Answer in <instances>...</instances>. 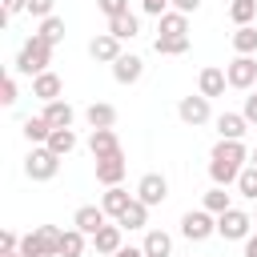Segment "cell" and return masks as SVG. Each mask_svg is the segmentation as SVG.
<instances>
[{
    "label": "cell",
    "instance_id": "13",
    "mask_svg": "<svg viewBox=\"0 0 257 257\" xmlns=\"http://www.w3.org/2000/svg\"><path fill=\"white\" fill-rule=\"evenodd\" d=\"M124 169H128V161H124V153H116V157H104V161H96V181L100 185H120V177H124Z\"/></svg>",
    "mask_w": 257,
    "mask_h": 257
},
{
    "label": "cell",
    "instance_id": "42",
    "mask_svg": "<svg viewBox=\"0 0 257 257\" xmlns=\"http://www.w3.org/2000/svg\"><path fill=\"white\" fill-rule=\"evenodd\" d=\"M24 8H28V0H4V16H16Z\"/></svg>",
    "mask_w": 257,
    "mask_h": 257
},
{
    "label": "cell",
    "instance_id": "9",
    "mask_svg": "<svg viewBox=\"0 0 257 257\" xmlns=\"http://www.w3.org/2000/svg\"><path fill=\"white\" fill-rule=\"evenodd\" d=\"M104 217H108V213H104L100 205H80V209H76V217H72V229H80L84 237H96V233L108 225Z\"/></svg>",
    "mask_w": 257,
    "mask_h": 257
},
{
    "label": "cell",
    "instance_id": "16",
    "mask_svg": "<svg viewBox=\"0 0 257 257\" xmlns=\"http://www.w3.org/2000/svg\"><path fill=\"white\" fill-rule=\"evenodd\" d=\"M40 116H44L52 128H72V116H76V112H72V104H68V100H48Z\"/></svg>",
    "mask_w": 257,
    "mask_h": 257
},
{
    "label": "cell",
    "instance_id": "3",
    "mask_svg": "<svg viewBox=\"0 0 257 257\" xmlns=\"http://www.w3.org/2000/svg\"><path fill=\"white\" fill-rule=\"evenodd\" d=\"M24 173H28V181H52L60 173V157L48 145H36L28 153V161H24Z\"/></svg>",
    "mask_w": 257,
    "mask_h": 257
},
{
    "label": "cell",
    "instance_id": "25",
    "mask_svg": "<svg viewBox=\"0 0 257 257\" xmlns=\"http://www.w3.org/2000/svg\"><path fill=\"white\" fill-rule=\"evenodd\" d=\"M108 32L116 36V40H133L137 32H141V20L128 12V16H116V20H108Z\"/></svg>",
    "mask_w": 257,
    "mask_h": 257
},
{
    "label": "cell",
    "instance_id": "10",
    "mask_svg": "<svg viewBox=\"0 0 257 257\" xmlns=\"http://www.w3.org/2000/svg\"><path fill=\"white\" fill-rule=\"evenodd\" d=\"M88 56H92V60H104V64H116L124 52H120V40H116L112 32H100V36L88 40Z\"/></svg>",
    "mask_w": 257,
    "mask_h": 257
},
{
    "label": "cell",
    "instance_id": "20",
    "mask_svg": "<svg viewBox=\"0 0 257 257\" xmlns=\"http://www.w3.org/2000/svg\"><path fill=\"white\" fill-rule=\"evenodd\" d=\"M120 233H124L120 225H104V229H100V233L92 237V245H96V253H104V257H112V253H120V249H124V245H120Z\"/></svg>",
    "mask_w": 257,
    "mask_h": 257
},
{
    "label": "cell",
    "instance_id": "46",
    "mask_svg": "<svg viewBox=\"0 0 257 257\" xmlns=\"http://www.w3.org/2000/svg\"><path fill=\"white\" fill-rule=\"evenodd\" d=\"M253 169H257V153H253Z\"/></svg>",
    "mask_w": 257,
    "mask_h": 257
},
{
    "label": "cell",
    "instance_id": "23",
    "mask_svg": "<svg viewBox=\"0 0 257 257\" xmlns=\"http://www.w3.org/2000/svg\"><path fill=\"white\" fill-rule=\"evenodd\" d=\"M84 116H88V124H92V128H112V124H116V108H112V104H100V100H96V104H88V108H84Z\"/></svg>",
    "mask_w": 257,
    "mask_h": 257
},
{
    "label": "cell",
    "instance_id": "8",
    "mask_svg": "<svg viewBox=\"0 0 257 257\" xmlns=\"http://www.w3.org/2000/svg\"><path fill=\"white\" fill-rule=\"evenodd\" d=\"M225 76H229V88H253L257 84V60L253 56H237V60H229Z\"/></svg>",
    "mask_w": 257,
    "mask_h": 257
},
{
    "label": "cell",
    "instance_id": "18",
    "mask_svg": "<svg viewBox=\"0 0 257 257\" xmlns=\"http://www.w3.org/2000/svg\"><path fill=\"white\" fill-rule=\"evenodd\" d=\"M141 249H145V257H173V237L165 229H149Z\"/></svg>",
    "mask_w": 257,
    "mask_h": 257
},
{
    "label": "cell",
    "instance_id": "30",
    "mask_svg": "<svg viewBox=\"0 0 257 257\" xmlns=\"http://www.w3.org/2000/svg\"><path fill=\"white\" fill-rule=\"evenodd\" d=\"M205 209H209L213 217H221V213H229V209H233V201H229V193H225L221 185H213V189L205 193Z\"/></svg>",
    "mask_w": 257,
    "mask_h": 257
},
{
    "label": "cell",
    "instance_id": "32",
    "mask_svg": "<svg viewBox=\"0 0 257 257\" xmlns=\"http://www.w3.org/2000/svg\"><path fill=\"white\" fill-rule=\"evenodd\" d=\"M36 36H44V40L56 48V44L64 40V20H60V16H48V20H40V32H36Z\"/></svg>",
    "mask_w": 257,
    "mask_h": 257
},
{
    "label": "cell",
    "instance_id": "37",
    "mask_svg": "<svg viewBox=\"0 0 257 257\" xmlns=\"http://www.w3.org/2000/svg\"><path fill=\"white\" fill-rule=\"evenodd\" d=\"M0 104H16V76H4V84H0Z\"/></svg>",
    "mask_w": 257,
    "mask_h": 257
},
{
    "label": "cell",
    "instance_id": "11",
    "mask_svg": "<svg viewBox=\"0 0 257 257\" xmlns=\"http://www.w3.org/2000/svg\"><path fill=\"white\" fill-rule=\"evenodd\" d=\"M141 76H145V60L133 56V52H124V56L112 64V80H116V84H137Z\"/></svg>",
    "mask_w": 257,
    "mask_h": 257
},
{
    "label": "cell",
    "instance_id": "1",
    "mask_svg": "<svg viewBox=\"0 0 257 257\" xmlns=\"http://www.w3.org/2000/svg\"><path fill=\"white\" fill-rule=\"evenodd\" d=\"M245 161H249V153H245L241 141H217L213 153H209V177H213V185H221V189L225 185H237Z\"/></svg>",
    "mask_w": 257,
    "mask_h": 257
},
{
    "label": "cell",
    "instance_id": "7",
    "mask_svg": "<svg viewBox=\"0 0 257 257\" xmlns=\"http://www.w3.org/2000/svg\"><path fill=\"white\" fill-rule=\"evenodd\" d=\"M165 197H169V181H165L161 173H145V177L137 181V201H145L149 209H153V205H161Z\"/></svg>",
    "mask_w": 257,
    "mask_h": 257
},
{
    "label": "cell",
    "instance_id": "39",
    "mask_svg": "<svg viewBox=\"0 0 257 257\" xmlns=\"http://www.w3.org/2000/svg\"><path fill=\"white\" fill-rule=\"evenodd\" d=\"M141 8H145L149 16H157V20H161V16L169 12V0H141Z\"/></svg>",
    "mask_w": 257,
    "mask_h": 257
},
{
    "label": "cell",
    "instance_id": "44",
    "mask_svg": "<svg viewBox=\"0 0 257 257\" xmlns=\"http://www.w3.org/2000/svg\"><path fill=\"white\" fill-rule=\"evenodd\" d=\"M245 257H257V233H249V241H245Z\"/></svg>",
    "mask_w": 257,
    "mask_h": 257
},
{
    "label": "cell",
    "instance_id": "36",
    "mask_svg": "<svg viewBox=\"0 0 257 257\" xmlns=\"http://www.w3.org/2000/svg\"><path fill=\"white\" fill-rule=\"evenodd\" d=\"M52 4H56V0H28V8H24V12H28V16H36V20H48V16H52Z\"/></svg>",
    "mask_w": 257,
    "mask_h": 257
},
{
    "label": "cell",
    "instance_id": "38",
    "mask_svg": "<svg viewBox=\"0 0 257 257\" xmlns=\"http://www.w3.org/2000/svg\"><path fill=\"white\" fill-rule=\"evenodd\" d=\"M16 249H20V237H16L12 229H4V233H0V253H16Z\"/></svg>",
    "mask_w": 257,
    "mask_h": 257
},
{
    "label": "cell",
    "instance_id": "35",
    "mask_svg": "<svg viewBox=\"0 0 257 257\" xmlns=\"http://www.w3.org/2000/svg\"><path fill=\"white\" fill-rule=\"evenodd\" d=\"M100 4V12L108 16V20H116V16H128V0H96Z\"/></svg>",
    "mask_w": 257,
    "mask_h": 257
},
{
    "label": "cell",
    "instance_id": "27",
    "mask_svg": "<svg viewBox=\"0 0 257 257\" xmlns=\"http://www.w3.org/2000/svg\"><path fill=\"white\" fill-rule=\"evenodd\" d=\"M48 149H52L56 157H68V153L76 149V133H72V128H52V137H48Z\"/></svg>",
    "mask_w": 257,
    "mask_h": 257
},
{
    "label": "cell",
    "instance_id": "41",
    "mask_svg": "<svg viewBox=\"0 0 257 257\" xmlns=\"http://www.w3.org/2000/svg\"><path fill=\"white\" fill-rule=\"evenodd\" d=\"M169 4H173V12H185V16L201 8V0H169Z\"/></svg>",
    "mask_w": 257,
    "mask_h": 257
},
{
    "label": "cell",
    "instance_id": "34",
    "mask_svg": "<svg viewBox=\"0 0 257 257\" xmlns=\"http://www.w3.org/2000/svg\"><path fill=\"white\" fill-rule=\"evenodd\" d=\"M16 253H20V257H44V245H40V237H36V233H24Z\"/></svg>",
    "mask_w": 257,
    "mask_h": 257
},
{
    "label": "cell",
    "instance_id": "21",
    "mask_svg": "<svg viewBox=\"0 0 257 257\" xmlns=\"http://www.w3.org/2000/svg\"><path fill=\"white\" fill-rule=\"evenodd\" d=\"M20 128H24V137H28L32 149H36V145H48V137H52V124H48L44 116H28Z\"/></svg>",
    "mask_w": 257,
    "mask_h": 257
},
{
    "label": "cell",
    "instance_id": "43",
    "mask_svg": "<svg viewBox=\"0 0 257 257\" xmlns=\"http://www.w3.org/2000/svg\"><path fill=\"white\" fill-rule=\"evenodd\" d=\"M112 257H145V249H133V245H124L120 253H112Z\"/></svg>",
    "mask_w": 257,
    "mask_h": 257
},
{
    "label": "cell",
    "instance_id": "19",
    "mask_svg": "<svg viewBox=\"0 0 257 257\" xmlns=\"http://www.w3.org/2000/svg\"><path fill=\"white\" fill-rule=\"evenodd\" d=\"M128 205H133V193H124L120 185H112V189H108V193L100 197V209H104L108 217H116V221H120V213H124Z\"/></svg>",
    "mask_w": 257,
    "mask_h": 257
},
{
    "label": "cell",
    "instance_id": "14",
    "mask_svg": "<svg viewBox=\"0 0 257 257\" xmlns=\"http://www.w3.org/2000/svg\"><path fill=\"white\" fill-rule=\"evenodd\" d=\"M225 84H229V76L221 72V68H201V76H197V88H201V96H225Z\"/></svg>",
    "mask_w": 257,
    "mask_h": 257
},
{
    "label": "cell",
    "instance_id": "15",
    "mask_svg": "<svg viewBox=\"0 0 257 257\" xmlns=\"http://www.w3.org/2000/svg\"><path fill=\"white\" fill-rule=\"evenodd\" d=\"M60 88H64V84H60L56 72H40V76H32V96H40L44 104H48V100H60Z\"/></svg>",
    "mask_w": 257,
    "mask_h": 257
},
{
    "label": "cell",
    "instance_id": "28",
    "mask_svg": "<svg viewBox=\"0 0 257 257\" xmlns=\"http://www.w3.org/2000/svg\"><path fill=\"white\" fill-rule=\"evenodd\" d=\"M233 48H237V56H253V52H257V28H253V24L237 28V32H233Z\"/></svg>",
    "mask_w": 257,
    "mask_h": 257
},
{
    "label": "cell",
    "instance_id": "24",
    "mask_svg": "<svg viewBox=\"0 0 257 257\" xmlns=\"http://www.w3.org/2000/svg\"><path fill=\"white\" fill-rule=\"evenodd\" d=\"M161 36H189V16L185 12H165L161 16Z\"/></svg>",
    "mask_w": 257,
    "mask_h": 257
},
{
    "label": "cell",
    "instance_id": "22",
    "mask_svg": "<svg viewBox=\"0 0 257 257\" xmlns=\"http://www.w3.org/2000/svg\"><path fill=\"white\" fill-rule=\"evenodd\" d=\"M116 225H120V229H145V225H149V205L133 197V205L120 213V221H116Z\"/></svg>",
    "mask_w": 257,
    "mask_h": 257
},
{
    "label": "cell",
    "instance_id": "6",
    "mask_svg": "<svg viewBox=\"0 0 257 257\" xmlns=\"http://www.w3.org/2000/svg\"><path fill=\"white\" fill-rule=\"evenodd\" d=\"M177 116H181L185 124H193V128H197V124H209V116H213V112H209V96H201V92H197V96H181Z\"/></svg>",
    "mask_w": 257,
    "mask_h": 257
},
{
    "label": "cell",
    "instance_id": "2",
    "mask_svg": "<svg viewBox=\"0 0 257 257\" xmlns=\"http://www.w3.org/2000/svg\"><path fill=\"white\" fill-rule=\"evenodd\" d=\"M48 64H52V44L44 40V36H28L24 44H20V52H16V72H24V76H40V72H48Z\"/></svg>",
    "mask_w": 257,
    "mask_h": 257
},
{
    "label": "cell",
    "instance_id": "33",
    "mask_svg": "<svg viewBox=\"0 0 257 257\" xmlns=\"http://www.w3.org/2000/svg\"><path fill=\"white\" fill-rule=\"evenodd\" d=\"M237 193L249 197V201H257V169H253V165L241 169V177H237Z\"/></svg>",
    "mask_w": 257,
    "mask_h": 257
},
{
    "label": "cell",
    "instance_id": "40",
    "mask_svg": "<svg viewBox=\"0 0 257 257\" xmlns=\"http://www.w3.org/2000/svg\"><path fill=\"white\" fill-rule=\"evenodd\" d=\"M241 116H245L249 124H257V96H245V108H241Z\"/></svg>",
    "mask_w": 257,
    "mask_h": 257
},
{
    "label": "cell",
    "instance_id": "29",
    "mask_svg": "<svg viewBox=\"0 0 257 257\" xmlns=\"http://www.w3.org/2000/svg\"><path fill=\"white\" fill-rule=\"evenodd\" d=\"M253 16H257V0H233V4H229V20H233L237 28L253 24Z\"/></svg>",
    "mask_w": 257,
    "mask_h": 257
},
{
    "label": "cell",
    "instance_id": "5",
    "mask_svg": "<svg viewBox=\"0 0 257 257\" xmlns=\"http://www.w3.org/2000/svg\"><path fill=\"white\" fill-rule=\"evenodd\" d=\"M181 233H185L189 241H205V237L217 233V217H213L209 209H189V213L181 217Z\"/></svg>",
    "mask_w": 257,
    "mask_h": 257
},
{
    "label": "cell",
    "instance_id": "47",
    "mask_svg": "<svg viewBox=\"0 0 257 257\" xmlns=\"http://www.w3.org/2000/svg\"><path fill=\"white\" fill-rule=\"evenodd\" d=\"M253 225H257V213H253Z\"/></svg>",
    "mask_w": 257,
    "mask_h": 257
},
{
    "label": "cell",
    "instance_id": "45",
    "mask_svg": "<svg viewBox=\"0 0 257 257\" xmlns=\"http://www.w3.org/2000/svg\"><path fill=\"white\" fill-rule=\"evenodd\" d=\"M0 257H20V253H0Z\"/></svg>",
    "mask_w": 257,
    "mask_h": 257
},
{
    "label": "cell",
    "instance_id": "12",
    "mask_svg": "<svg viewBox=\"0 0 257 257\" xmlns=\"http://www.w3.org/2000/svg\"><path fill=\"white\" fill-rule=\"evenodd\" d=\"M88 149H92V161H104V157H116V153H120V141H116L112 128H92Z\"/></svg>",
    "mask_w": 257,
    "mask_h": 257
},
{
    "label": "cell",
    "instance_id": "31",
    "mask_svg": "<svg viewBox=\"0 0 257 257\" xmlns=\"http://www.w3.org/2000/svg\"><path fill=\"white\" fill-rule=\"evenodd\" d=\"M84 253V233L80 229H64L60 233V257H80Z\"/></svg>",
    "mask_w": 257,
    "mask_h": 257
},
{
    "label": "cell",
    "instance_id": "4",
    "mask_svg": "<svg viewBox=\"0 0 257 257\" xmlns=\"http://www.w3.org/2000/svg\"><path fill=\"white\" fill-rule=\"evenodd\" d=\"M217 233H221L225 241H249V233H253V217H249L245 209H229V213L217 217Z\"/></svg>",
    "mask_w": 257,
    "mask_h": 257
},
{
    "label": "cell",
    "instance_id": "17",
    "mask_svg": "<svg viewBox=\"0 0 257 257\" xmlns=\"http://www.w3.org/2000/svg\"><path fill=\"white\" fill-rule=\"evenodd\" d=\"M245 128H249V120H245L241 112H221V116H217V133H221V141H241Z\"/></svg>",
    "mask_w": 257,
    "mask_h": 257
},
{
    "label": "cell",
    "instance_id": "26",
    "mask_svg": "<svg viewBox=\"0 0 257 257\" xmlns=\"http://www.w3.org/2000/svg\"><path fill=\"white\" fill-rule=\"evenodd\" d=\"M153 48H157V56H181V52H189V36H157Z\"/></svg>",
    "mask_w": 257,
    "mask_h": 257
}]
</instances>
